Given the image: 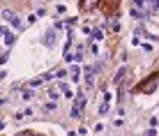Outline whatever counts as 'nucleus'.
<instances>
[{
    "mask_svg": "<svg viewBox=\"0 0 159 136\" xmlns=\"http://www.w3.org/2000/svg\"><path fill=\"white\" fill-rule=\"evenodd\" d=\"M145 136H157V129H150V132H148Z\"/></svg>",
    "mask_w": 159,
    "mask_h": 136,
    "instance_id": "nucleus-7",
    "label": "nucleus"
},
{
    "mask_svg": "<svg viewBox=\"0 0 159 136\" xmlns=\"http://www.w3.org/2000/svg\"><path fill=\"white\" fill-rule=\"evenodd\" d=\"M145 9L148 12H157L159 9V0H145Z\"/></svg>",
    "mask_w": 159,
    "mask_h": 136,
    "instance_id": "nucleus-3",
    "label": "nucleus"
},
{
    "mask_svg": "<svg viewBox=\"0 0 159 136\" xmlns=\"http://www.w3.org/2000/svg\"><path fill=\"white\" fill-rule=\"evenodd\" d=\"M2 19L7 21L9 25H14L16 30H21V28H23V23H21V19H19V16H16L14 12H9V9H5V12H2Z\"/></svg>",
    "mask_w": 159,
    "mask_h": 136,
    "instance_id": "nucleus-2",
    "label": "nucleus"
},
{
    "mask_svg": "<svg viewBox=\"0 0 159 136\" xmlns=\"http://www.w3.org/2000/svg\"><path fill=\"white\" fill-rule=\"evenodd\" d=\"M104 37V32H102V28H97V32H95V39H102Z\"/></svg>",
    "mask_w": 159,
    "mask_h": 136,
    "instance_id": "nucleus-4",
    "label": "nucleus"
},
{
    "mask_svg": "<svg viewBox=\"0 0 159 136\" xmlns=\"http://www.w3.org/2000/svg\"><path fill=\"white\" fill-rule=\"evenodd\" d=\"M104 113H108V104H104V106L99 108V116H104Z\"/></svg>",
    "mask_w": 159,
    "mask_h": 136,
    "instance_id": "nucleus-5",
    "label": "nucleus"
},
{
    "mask_svg": "<svg viewBox=\"0 0 159 136\" xmlns=\"http://www.w3.org/2000/svg\"><path fill=\"white\" fill-rule=\"evenodd\" d=\"M35 5H46V2H51V0H32Z\"/></svg>",
    "mask_w": 159,
    "mask_h": 136,
    "instance_id": "nucleus-6",
    "label": "nucleus"
},
{
    "mask_svg": "<svg viewBox=\"0 0 159 136\" xmlns=\"http://www.w3.org/2000/svg\"><path fill=\"white\" fill-rule=\"evenodd\" d=\"M42 44H44V48H53V46L58 44V32H56V28L46 30L42 35Z\"/></svg>",
    "mask_w": 159,
    "mask_h": 136,
    "instance_id": "nucleus-1",
    "label": "nucleus"
},
{
    "mask_svg": "<svg viewBox=\"0 0 159 136\" xmlns=\"http://www.w3.org/2000/svg\"><path fill=\"white\" fill-rule=\"evenodd\" d=\"M2 127H5V125H2V120H0V129H2Z\"/></svg>",
    "mask_w": 159,
    "mask_h": 136,
    "instance_id": "nucleus-8",
    "label": "nucleus"
}]
</instances>
